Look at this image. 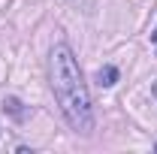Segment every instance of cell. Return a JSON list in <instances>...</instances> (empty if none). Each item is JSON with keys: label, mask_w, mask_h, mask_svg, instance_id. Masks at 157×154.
<instances>
[{"label": "cell", "mask_w": 157, "mask_h": 154, "mask_svg": "<svg viewBox=\"0 0 157 154\" xmlns=\"http://www.w3.org/2000/svg\"><path fill=\"white\" fill-rule=\"evenodd\" d=\"M97 79H100L103 88H112V85L118 82V70H115V67H103V70L97 73Z\"/></svg>", "instance_id": "7a4b0ae2"}, {"label": "cell", "mask_w": 157, "mask_h": 154, "mask_svg": "<svg viewBox=\"0 0 157 154\" xmlns=\"http://www.w3.org/2000/svg\"><path fill=\"white\" fill-rule=\"evenodd\" d=\"M151 42H157V27H154V33H151Z\"/></svg>", "instance_id": "3957f363"}, {"label": "cell", "mask_w": 157, "mask_h": 154, "mask_svg": "<svg viewBox=\"0 0 157 154\" xmlns=\"http://www.w3.org/2000/svg\"><path fill=\"white\" fill-rule=\"evenodd\" d=\"M52 91H55V100H58L63 118L70 121V127L88 133L94 127L91 94H88L82 70H78L76 58H73V52L67 45L52 48Z\"/></svg>", "instance_id": "6da1fadb"}]
</instances>
